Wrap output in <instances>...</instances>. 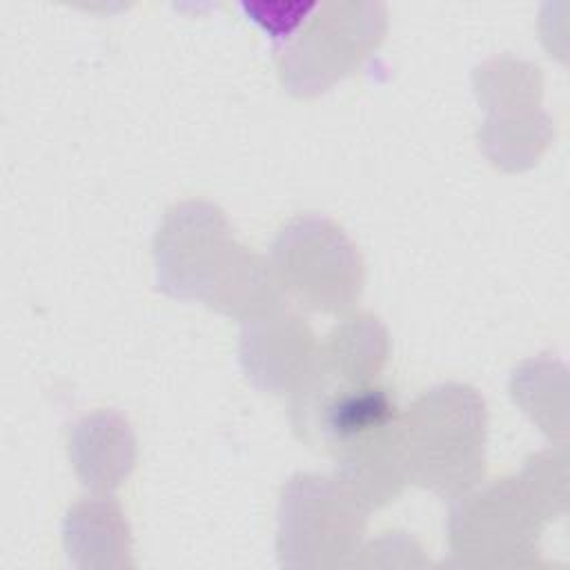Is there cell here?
I'll list each match as a JSON object with an SVG mask.
<instances>
[{"label":"cell","instance_id":"6da1fadb","mask_svg":"<svg viewBox=\"0 0 570 570\" xmlns=\"http://www.w3.org/2000/svg\"><path fill=\"white\" fill-rule=\"evenodd\" d=\"M154 261L158 289L243 323L285 305L269 261L240 245L225 212L209 200H183L165 212Z\"/></svg>","mask_w":570,"mask_h":570},{"label":"cell","instance_id":"7a4b0ae2","mask_svg":"<svg viewBox=\"0 0 570 570\" xmlns=\"http://www.w3.org/2000/svg\"><path fill=\"white\" fill-rule=\"evenodd\" d=\"M296 434L334 461V476L367 508L394 501L410 483L401 452V410L390 387L370 381L289 401Z\"/></svg>","mask_w":570,"mask_h":570},{"label":"cell","instance_id":"3957f363","mask_svg":"<svg viewBox=\"0 0 570 570\" xmlns=\"http://www.w3.org/2000/svg\"><path fill=\"white\" fill-rule=\"evenodd\" d=\"M488 412L463 383H439L401 412V452L410 483L456 499L476 488L485 470Z\"/></svg>","mask_w":570,"mask_h":570},{"label":"cell","instance_id":"277c9868","mask_svg":"<svg viewBox=\"0 0 570 570\" xmlns=\"http://www.w3.org/2000/svg\"><path fill=\"white\" fill-rule=\"evenodd\" d=\"M370 510L336 479L294 474L278 503V561L285 568L350 566Z\"/></svg>","mask_w":570,"mask_h":570},{"label":"cell","instance_id":"5b68a950","mask_svg":"<svg viewBox=\"0 0 570 570\" xmlns=\"http://www.w3.org/2000/svg\"><path fill=\"white\" fill-rule=\"evenodd\" d=\"M387 31L383 2H321L283 47L278 73L283 87L301 98L327 91L352 73Z\"/></svg>","mask_w":570,"mask_h":570},{"label":"cell","instance_id":"8992f818","mask_svg":"<svg viewBox=\"0 0 570 570\" xmlns=\"http://www.w3.org/2000/svg\"><path fill=\"white\" fill-rule=\"evenodd\" d=\"M269 265L285 292L314 312H343L365 283L363 258L330 218L301 214L287 220L272 245Z\"/></svg>","mask_w":570,"mask_h":570},{"label":"cell","instance_id":"52a82bcc","mask_svg":"<svg viewBox=\"0 0 570 570\" xmlns=\"http://www.w3.org/2000/svg\"><path fill=\"white\" fill-rule=\"evenodd\" d=\"M546 514L521 479H497L456 497L450 512V550L459 566L512 568L532 563Z\"/></svg>","mask_w":570,"mask_h":570},{"label":"cell","instance_id":"ba28073f","mask_svg":"<svg viewBox=\"0 0 570 570\" xmlns=\"http://www.w3.org/2000/svg\"><path fill=\"white\" fill-rule=\"evenodd\" d=\"M318 343L305 318L285 307L243 323L240 363L247 379L265 392H292L309 370Z\"/></svg>","mask_w":570,"mask_h":570},{"label":"cell","instance_id":"9c48e42d","mask_svg":"<svg viewBox=\"0 0 570 570\" xmlns=\"http://www.w3.org/2000/svg\"><path fill=\"white\" fill-rule=\"evenodd\" d=\"M387 354L390 336L385 325L367 312L350 314L318 345L309 370L289 394H316L341 385L376 381Z\"/></svg>","mask_w":570,"mask_h":570},{"label":"cell","instance_id":"30bf717a","mask_svg":"<svg viewBox=\"0 0 570 570\" xmlns=\"http://www.w3.org/2000/svg\"><path fill=\"white\" fill-rule=\"evenodd\" d=\"M69 459L85 488L96 494H107L134 470V432L114 410L87 414L69 430Z\"/></svg>","mask_w":570,"mask_h":570},{"label":"cell","instance_id":"8fae6325","mask_svg":"<svg viewBox=\"0 0 570 570\" xmlns=\"http://www.w3.org/2000/svg\"><path fill=\"white\" fill-rule=\"evenodd\" d=\"M65 550L80 568L131 566L127 519L107 494L78 501L65 519Z\"/></svg>","mask_w":570,"mask_h":570},{"label":"cell","instance_id":"7c38bea8","mask_svg":"<svg viewBox=\"0 0 570 570\" xmlns=\"http://www.w3.org/2000/svg\"><path fill=\"white\" fill-rule=\"evenodd\" d=\"M550 136L548 116L534 109L490 116L479 129V145L494 165L514 171L537 163Z\"/></svg>","mask_w":570,"mask_h":570},{"label":"cell","instance_id":"4fadbf2b","mask_svg":"<svg viewBox=\"0 0 570 570\" xmlns=\"http://www.w3.org/2000/svg\"><path fill=\"white\" fill-rule=\"evenodd\" d=\"M474 87L490 116L532 111L541 100V73L532 62L490 58L474 71Z\"/></svg>","mask_w":570,"mask_h":570},{"label":"cell","instance_id":"5bb4252c","mask_svg":"<svg viewBox=\"0 0 570 570\" xmlns=\"http://www.w3.org/2000/svg\"><path fill=\"white\" fill-rule=\"evenodd\" d=\"M563 367L559 363H552L550 358H532L521 363L510 381V390L514 401L532 416V421L539 423L543 432L552 434H566V428L554 419L552 410V385L554 376Z\"/></svg>","mask_w":570,"mask_h":570},{"label":"cell","instance_id":"9a60e30c","mask_svg":"<svg viewBox=\"0 0 570 570\" xmlns=\"http://www.w3.org/2000/svg\"><path fill=\"white\" fill-rule=\"evenodd\" d=\"M240 9L258 22L276 45H287L312 16L316 2H240Z\"/></svg>","mask_w":570,"mask_h":570}]
</instances>
